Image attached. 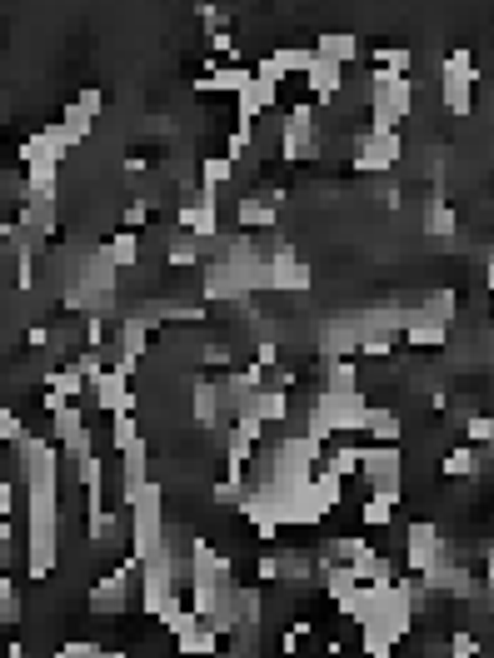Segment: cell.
Masks as SVG:
<instances>
[{"mask_svg": "<svg viewBox=\"0 0 494 658\" xmlns=\"http://www.w3.org/2000/svg\"><path fill=\"white\" fill-rule=\"evenodd\" d=\"M440 100H445V110H450V115H470V110H475V65H470V50L445 55Z\"/></svg>", "mask_w": 494, "mask_h": 658, "instance_id": "cell-1", "label": "cell"}, {"mask_svg": "<svg viewBox=\"0 0 494 658\" xmlns=\"http://www.w3.org/2000/svg\"><path fill=\"white\" fill-rule=\"evenodd\" d=\"M400 474H405L400 444H370V449H365L360 479L370 484V494H395V499H400Z\"/></svg>", "mask_w": 494, "mask_h": 658, "instance_id": "cell-2", "label": "cell"}, {"mask_svg": "<svg viewBox=\"0 0 494 658\" xmlns=\"http://www.w3.org/2000/svg\"><path fill=\"white\" fill-rule=\"evenodd\" d=\"M305 85L315 90V100H320V105H330V100L345 90V70H340L335 60L315 55V60H310V70H305Z\"/></svg>", "mask_w": 494, "mask_h": 658, "instance_id": "cell-3", "label": "cell"}, {"mask_svg": "<svg viewBox=\"0 0 494 658\" xmlns=\"http://www.w3.org/2000/svg\"><path fill=\"white\" fill-rule=\"evenodd\" d=\"M395 160H400V135H380V130L360 135V170H390Z\"/></svg>", "mask_w": 494, "mask_h": 658, "instance_id": "cell-4", "label": "cell"}, {"mask_svg": "<svg viewBox=\"0 0 494 658\" xmlns=\"http://www.w3.org/2000/svg\"><path fill=\"white\" fill-rule=\"evenodd\" d=\"M175 649L185 658H215V649H220V634L210 629V624H195L190 634H180L175 639Z\"/></svg>", "mask_w": 494, "mask_h": 658, "instance_id": "cell-5", "label": "cell"}, {"mask_svg": "<svg viewBox=\"0 0 494 658\" xmlns=\"http://www.w3.org/2000/svg\"><path fill=\"white\" fill-rule=\"evenodd\" d=\"M315 55H325V60H335V65L345 70V65H355L360 40H355V35H320V40H315Z\"/></svg>", "mask_w": 494, "mask_h": 658, "instance_id": "cell-6", "label": "cell"}, {"mask_svg": "<svg viewBox=\"0 0 494 658\" xmlns=\"http://www.w3.org/2000/svg\"><path fill=\"white\" fill-rule=\"evenodd\" d=\"M235 215H240V230H245V235H250V230H265V225H275V205H270V200H260V195H255V200L245 195V200L235 205Z\"/></svg>", "mask_w": 494, "mask_h": 658, "instance_id": "cell-7", "label": "cell"}, {"mask_svg": "<svg viewBox=\"0 0 494 658\" xmlns=\"http://www.w3.org/2000/svg\"><path fill=\"white\" fill-rule=\"evenodd\" d=\"M455 225H460V215H455V205H445V195H435L430 200V210H425V235H455Z\"/></svg>", "mask_w": 494, "mask_h": 658, "instance_id": "cell-8", "label": "cell"}, {"mask_svg": "<svg viewBox=\"0 0 494 658\" xmlns=\"http://www.w3.org/2000/svg\"><path fill=\"white\" fill-rule=\"evenodd\" d=\"M365 429H370L380 444H400V434H405V429H400V414L385 409V404H370V424H365Z\"/></svg>", "mask_w": 494, "mask_h": 658, "instance_id": "cell-9", "label": "cell"}, {"mask_svg": "<svg viewBox=\"0 0 494 658\" xmlns=\"http://www.w3.org/2000/svg\"><path fill=\"white\" fill-rule=\"evenodd\" d=\"M440 469H445V474H455V479H470V474H480V449H475V444H460V449H445V459H440Z\"/></svg>", "mask_w": 494, "mask_h": 658, "instance_id": "cell-10", "label": "cell"}, {"mask_svg": "<svg viewBox=\"0 0 494 658\" xmlns=\"http://www.w3.org/2000/svg\"><path fill=\"white\" fill-rule=\"evenodd\" d=\"M100 255H105V260H110L115 270H130V265L140 260V240H135L130 230H120V235H115V240H110V245H105Z\"/></svg>", "mask_w": 494, "mask_h": 658, "instance_id": "cell-11", "label": "cell"}, {"mask_svg": "<svg viewBox=\"0 0 494 658\" xmlns=\"http://www.w3.org/2000/svg\"><path fill=\"white\" fill-rule=\"evenodd\" d=\"M395 504H400L395 494H370V499L360 504V519H365L370 529H385V524L395 519Z\"/></svg>", "mask_w": 494, "mask_h": 658, "instance_id": "cell-12", "label": "cell"}, {"mask_svg": "<svg viewBox=\"0 0 494 658\" xmlns=\"http://www.w3.org/2000/svg\"><path fill=\"white\" fill-rule=\"evenodd\" d=\"M135 439H145L135 414H120V419H110V449H115V454H120V449H130Z\"/></svg>", "mask_w": 494, "mask_h": 658, "instance_id": "cell-13", "label": "cell"}]
</instances>
